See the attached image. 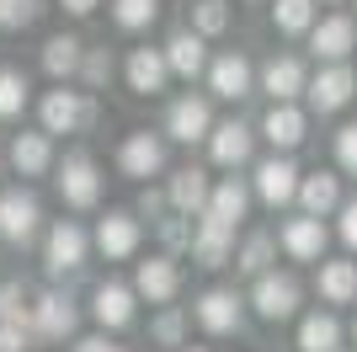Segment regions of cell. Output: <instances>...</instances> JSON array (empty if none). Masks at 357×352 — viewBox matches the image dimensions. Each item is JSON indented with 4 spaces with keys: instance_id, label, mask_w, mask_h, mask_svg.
<instances>
[{
    "instance_id": "1",
    "label": "cell",
    "mask_w": 357,
    "mask_h": 352,
    "mask_svg": "<svg viewBox=\"0 0 357 352\" xmlns=\"http://www.w3.org/2000/svg\"><path fill=\"white\" fill-rule=\"evenodd\" d=\"M38 117H43V133H80L96 123V102H91V91H48L43 107H38Z\"/></svg>"
},
{
    "instance_id": "2",
    "label": "cell",
    "mask_w": 357,
    "mask_h": 352,
    "mask_svg": "<svg viewBox=\"0 0 357 352\" xmlns=\"http://www.w3.org/2000/svg\"><path fill=\"white\" fill-rule=\"evenodd\" d=\"M298 278L294 272H261V278L251 283V305H256V315L261 321H288V315H298Z\"/></svg>"
},
{
    "instance_id": "3",
    "label": "cell",
    "mask_w": 357,
    "mask_h": 352,
    "mask_svg": "<svg viewBox=\"0 0 357 352\" xmlns=\"http://www.w3.org/2000/svg\"><path fill=\"white\" fill-rule=\"evenodd\" d=\"M86 230L75 219H59L54 230H48V246H43V267L54 272V278H64V272H80L86 267Z\"/></svg>"
},
{
    "instance_id": "4",
    "label": "cell",
    "mask_w": 357,
    "mask_h": 352,
    "mask_svg": "<svg viewBox=\"0 0 357 352\" xmlns=\"http://www.w3.org/2000/svg\"><path fill=\"white\" fill-rule=\"evenodd\" d=\"M59 198L70 208H91L102 198V176H96V161L91 155H64L59 166Z\"/></svg>"
},
{
    "instance_id": "5",
    "label": "cell",
    "mask_w": 357,
    "mask_h": 352,
    "mask_svg": "<svg viewBox=\"0 0 357 352\" xmlns=\"http://www.w3.org/2000/svg\"><path fill=\"white\" fill-rule=\"evenodd\" d=\"M304 91H310L314 112H342V107L352 102V91H357V75L347 70V64H326L314 80H304Z\"/></svg>"
},
{
    "instance_id": "6",
    "label": "cell",
    "mask_w": 357,
    "mask_h": 352,
    "mask_svg": "<svg viewBox=\"0 0 357 352\" xmlns=\"http://www.w3.org/2000/svg\"><path fill=\"white\" fill-rule=\"evenodd\" d=\"M38 219H43V208H38L32 192H0V235L11 246H27L38 235Z\"/></svg>"
},
{
    "instance_id": "7",
    "label": "cell",
    "mask_w": 357,
    "mask_h": 352,
    "mask_svg": "<svg viewBox=\"0 0 357 352\" xmlns=\"http://www.w3.org/2000/svg\"><path fill=\"white\" fill-rule=\"evenodd\" d=\"M27 325L38 331V337H54V342H59V337H70L75 325H80V309H75V299H70V293H59V288H54V293H43V299L32 305Z\"/></svg>"
},
{
    "instance_id": "8",
    "label": "cell",
    "mask_w": 357,
    "mask_h": 352,
    "mask_svg": "<svg viewBox=\"0 0 357 352\" xmlns=\"http://www.w3.org/2000/svg\"><path fill=\"white\" fill-rule=\"evenodd\" d=\"M240 305H245V299H240L235 288H208L197 299V325L213 331V337H229V331H240V321H245Z\"/></svg>"
},
{
    "instance_id": "9",
    "label": "cell",
    "mask_w": 357,
    "mask_h": 352,
    "mask_svg": "<svg viewBox=\"0 0 357 352\" xmlns=\"http://www.w3.org/2000/svg\"><path fill=\"white\" fill-rule=\"evenodd\" d=\"M251 149H256V133L240 123V117H229V123H213L208 129V155H213V166H245L251 161Z\"/></svg>"
},
{
    "instance_id": "10",
    "label": "cell",
    "mask_w": 357,
    "mask_h": 352,
    "mask_svg": "<svg viewBox=\"0 0 357 352\" xmlns=\"http://www.w3.org/2000/svg\"><path fill=\"white\" fill-rule=\"evenodd\" d=\"M118 166H123V176H155L165 166V139L149 129H134L118 149Z\"/></svg>"
},
{
    "instance_id": "11",
    "label": "cell",
    "mask_w": 357,
    "mask_h": 352,
    "mask_svg": "<svg viewBox=\"0 0 357 352\" xmlns=\"http://www.w3.org/2000/svg\"><path fill=\"white\" fill-rule=\"evenodd\" d=\"M213 129V112L203 96H181V102H171V112H165V133L176 139V145H197V139H208Z\"/></svg>"
},
{
    "instance_id": "12",
    "label": "cell",
    "mask_w": 357,
    "mask_h": 352,
    "mask_svg": "<svg viewBox=\"0 0 357 352\" xmlns=\"http://www.w3.org/2000/svg\"><path fill=\"white\" fill-rule=\"evenodd\" d=\"M294 192H298V166L288 155H272V161L256 166V198L261 203L283 208V203H294Z\"/></svg>"
},
{
    "instance_id": "13",
    "label": "cell",
    "mask_w": 357,
    "mask_h": 352,
    "mask_svg": "<svg viewBox=\"0 0 357 352\" xmlns=\"http://www.w3.org/2000/svg\"><path fill=\"white\" fill-rule=\"evenodd\" d=\"M208 91H213V96H224V102L251 96V59H245V54H219V59H208Z\"/></svg>"
},
{
    "instance_id": "14",
    "label": "cell",
    "mask_w": 357,
    "mask_h": 352,
    "mask_svg": "<svg viewBox=\"0 0 357 352\" xmlns=\"http://www.w3.org/2000/svg\"><path fill=\"white\" fill-rule=\"evenodd\" d=\"M176 288H181V272H176V262H171V256H149V262H139L134 293H144L149 305H171V299H176Z\"/></svg>"
},
{
    "instance_id": "15",
    "label": "cell",
    "mask_w": 357,
    "mask_h": 352,
    "mask_svg": "<svg viewBox=\"0 0 357 352\" xmlns=\"http://www.w3.org/2000/svg\"><path fill=\"white\" fill-rule=\"evenodd\" d=\"M304 64H298L294 54H278V59H267V70H261V91L272 96V107H294V96L304 91Z\"/></svg>"
},
{
    "instance_id": "16",
    "label": "cell",
    "mask_w": 357,
    "mask_h": 352,
    "mask_svg": "<svg viewBox=\"0 0 357 352\" xmlns=\"http://www.w3.org/2000/svg\"><path fill=\"white\" fill-rule=\"evenodd\" d=\"M310 48L326 59V64H342V59L357 48L352 16H326V22H314V27H310Z\"/></svg>"
},
{
    "instance_id": "17",
    "label": "cell",
    "mask_w": 357,
    "mask_h": 352,
    "mask_svg": "<svg viewBox=\"0 0 357 352\" xmlns=\"http://www.w3.org/2000/svg\"><path fill=\"white\" fill-rule=\"evenodd\" d=\"M245 203H251L245 182H240V176H224L219 187H208V208H203V219L224 224V230H235V224L245 219Z\"/></svg>"
},
{
    "instance_id": "18",
    "label": "cell",
    "mask_w": 357,
    "mask_h": 352,
    "mask_svg": "<svg viewBox=\"0 0 357 352\" xmlns=\"http://www.w3.org/2000/svg\"><path fill=\"white\" fill-rule=\"evenodd\" d=\"M160 59H165V70H171V75H187V80L208 70V48H203V38L187 32V27L171 32V43L160 48Z\"/></svg>"
},
{
    "instance_id": "19",
    "label": "cell",
    "mask_w": 357,
    "mask_h": 352,
    "mask_svg": "<svg viewBox=\"0 0 357 352\" xmlns=\"http://www.w3.org/2000/svg\"><path fill=\"white\" fill-rule=\"evenodd\" d=\"M283 251L294 262H320L326 256V224L310 219V214H298V219L283 224Z\"/></svg>"
},
{
    "instance_id": "20",
    "label": "cell",
    "mask_w": 357,
    "mask_h": 352,
    "mask_svg": "<svg viewBox=\"0 0 357 352\" xmlns=\"http://www.w3.org/2000/svg\"><path fill=\"white\" fill-rule=\"evenodd\" d=\"M298 203H304V214L310 219H326L331 208H342V176L331 171H314V176H298Z\"/></svg>"
},
{
    "instance_id": "21",
    "label": "cell",
    "mask_w": 357,
    "mask_h": 352,
    "mask_svg": "<svg viewBox=\"0 0 357 352\" xmlns=\"http://www.w3.org/2000/svg\"><path fill=\"white\" fill-rule=\"evenodd\" d=\"M123 75H128V86H134L139 96H160L165 80H171L160 48H134V54H128V64H123Z\"/></svg>"
},
{
    "instance_id": "22",
    "label": "cell",
    "mask_w": 357,
    "mask_h": 352,
    "mask_svg": "<svg viewBox=\"0 0 357 352\" xmlns=\"http://www.w3.org/2000/svg\"><path fill=\"white\" fill-rule=\"evenodd\" d=\"M96 246H102V256H112V262H123V256H134L139 251V219L134 214H107L102 224H96Z\"/></svg>"
},
{
    "instance_id": "23",
    "label": "cell",
    "mask_w": 357,
    "mask_h": 352,
    "mask_svg": "<svg viewBox=\"0 0 357 352\" xmlns=\"http://www.w3.org/2000/svg\"><path fill=\"white\" fill-rule=\"evenodd\" d=\"M165 203L176 208V219H192V214H203L208 208V176L203 171H176L171 176V187H165Z\"/></svg>"
},
{
    "instance_id": "24",
    "label": "cell",
    "mask_w": 357,
    "mask_h": 352,
    "mask_svg": "<svg viewBox=\"0 0 357 352\" xmlns=\"http://www.w3.org/2000/svg\"><path fill=\"white\" fill-rule=\"evenodd\" d=\"M91 315L102 321V331H123V325L134 321V288H123V283H102L96 299H91Z\"/></svg>"
},
{
    "instance_id": "25",
    "label": "cell",
    "mask_w": 357,
    "mask_h": 352,
    "mask_svg": "<svg viewBox=\"0 0 357 352\" xmlns=\"http://www.w3.org/2000/svg\"><path fill=\"white\" fill-rule=\"evenodd\" d=\"M187 246H192V256L203 267H224L229 262V246H235V230H224V224H213V219H203L192 230V240H187Z\"/></svg>"
},
{
    "instance_id": "26",
    "label": "cell",
    "mask_w": 357,
    "mask_h": 352,
    "mask_svg": "<svg viewBox=\"0 0 357 352\" xmlns=\"http://www.w3.org/2000/svg\"><path fill=\"white\" fill-rule=\"evenodd\" d=\"M298 352H342V321L336 315H304L298 321Z\"/></svg>"
},
{
    "instance_id": "27",
    "label": "cell",
    "mask_w": 357,
    "mask_h": 352,
    "mask_svg": "<svg viewBox=\"0 0 357 352\" xmlns=\"http://www.w3.org/2000/svg\"><path fill=\"white\" fill-rule=\"evenodd\" d=\"M304 112L298 107H272L267 117H261V133L272 139V149H294V145H304Z\"/></svg>"
},
{
    "instance_id": "28",
    "label": "cell",
    "mask_w": 357,
    "mask_h": 352,
    "mask_svg": "<svg viewBox=\"0 0 357 352\" xmlns=\"http://www.w3.org/2000/svg\"><path fill=\"white\" fill-rule=\"evenodd\" d=\"M11 166H16L22 176H43L48 166H54V145H48V133H16Z\"/></svg>"
},
{
    "instance_id": "29",
    "label": "cell",
    "mask_w": 357,
    "mask_h": 352,
    "mask_svg": "<svg viewBox=\"0 0 357 352\" xmlns=\"http://www.w3.org/2000/svg\"><path fill=\"white\" fill-rule=\"evenodd\" d=\"M320 299L326 305H352L357 299V262H320Z\"/></svg>"
},
{
    "instance_id": "30",
    "label": "cell",
    "mask_w": 357,
    "mask_h": 352,
    "mask_svg": "<svg viewBox=\"0 0 357 352\" xmlns=\"http://www.w3.org/2000/svg\"><path fill=\"white\" fill-rule=\"evenodd\" d=\"M80 54H86V43L70 38V32H59V38H48V43H43V70L54 75V80H70V75L80 70Z\"/></svg>"
},
{
    "instance_id": "31",
    "label": "cell",
    "mask_w": 357,
    "mask_h": 352,
    "mask_svg": "<svg viewBox=\"0 0 357 352\" xmlns=\"http://www.w3.org/2000/svg\"><path fill=\"white\" fill-rule=\"evenodd\" d=\"M272 251H278V240H272L267 230H256L245 246H240V272H251V278H261V272H272Z\"/></svg>"
},
{
    "instance_id": "32",
    "label": "cell",
    "mask_w": 357,
    "mask_h": 352,
    "mask_svg": "<svg viewBox=\"0 0 357 352\" xmlns=\"http://www.w3.org/2000/svg\"><path fill=\"white\" fill-rule=\"evenodd\" d=\"M272 22H278V32H288V38L310 32L314 27V0H278V6H272Z\"/></svg>"
},
{
    "instance_id": "33",
    "label": "cell",
    "mask_w": 357,
    "mask_h": 352,
    "mask_svg": "<svg viewBox=\"0 0 357 352\" xmlns=\"http://www.w3.org/2000/svg\"><path fill=\"white\" fill-rule=\"evenodd\" d=\"M224 27H229V6H224V0H197V6H192V27H187V32H197V38H219Z\"/></svg>"
},
{
    "instance_id": "34",
    "label": "cell",
    "mask_w": 357,
    "mask_h": 352,
    "mask_svg": "<svg viewBox=\"0 0 357 352\" xmlns=\"http://www.w3.org/2000/svg\"><path fill=\"white\" fill-rule=\"evenodd\" d=\"M112 16H118L123 32H139L160 16V0H112Z\"/></svg>"
},
{
    "instance_id": "35",
    "label": "cell",
    "mask_w": 357,
    "mask_h": 352,
    "mask_svg": "<svg viewBox=\"0 0 357 352\" xmlns=\"http://www.w3.org/2000/svg\"><path fill=\"white\" fill-rule=\"evenodd\" d=\"M27 315H32L27 288L22 283H0V325H22L27 331Z\"/></svg>"
},
{
    "instance_id": "36",
    "label": "cell",
    "mask_w": 357,
    "mask_h": 352,
    "mask_svg": "<svg viewBox=\"0 0 357 352\" xmlns=\"http://www.w3.org/2000/svg\"><path fill=\"white\" fill-rule=\"evenodd\" d=\"M22 107H27V75L0 64V117H16Z\"/></svg>"
},
{
    "instance_id": "37",
    "label": "cell",
    "mask_w": 357,
    "mask_h": 352,
    "mask_svg": "<svg viewBox=\"0 0 357 352\" xmlns=\"http://www.w3.org/2000/svg\"><path fill=\"white\" fill-rule=\"evenodd\" d=\"M80 80H86V86H107V80H112V54H107V48H91V54H80Z\"/></svg>"
},
{
    "instance_id": "38",
    "label": "cell",
    "mask_w": 357,
    "mask_h": 352,
    "mask_svg": "<svg viewBox=\"0 0 357 352\" xmlns=\"http://www.w3.org/2000/svg\"><path fill=\"white\" fill-rule=\"evenodd\" d=\"M181 331H187V315H181V309H165V315H155V325H149V337L160 342V347H181Z\"/></svg>"
},
{
    "instance_id": "39",
    "label": "cell",
    "mask_w": 357,
    "mask_h": 352,
    "mask_svg": "<svg viewBox=\"0 0 357 352\" xmlns=\"http://www.w3.org/2000/svg\"><path fill=\"white\" fill-rule=\"evenodd\" d=\"M155 235H160V246H165V251H181L187 240H192V224L171 214V219H160V224H155Z\"/></svg>"
},
{
    "instance_id": "40",
    "label": "cell",
    "mask_w": 357,
    "mask_h": 352,
    "mask_svg": "<svg viewBox=\"0 0 357 352\" xmlns=\"http://www.w3.org/2000/svg\"><path fill=\"white\" fill-rule=\"evenodd\" d=\"M27 22H38L32 0H0V27H27Z\"/></svg>"
},
{
    "instance_id": "41",
    "label": "cell",
    "mask_w": 357,
    "mask_h": 352,
    "mask_svg": "<svg viewBox=\"0 0 357 352\" xmlns=\"http://www.w3.org/2000/svg\"><path fill=\"white\" fill-rule=\"evenodd\" d=\"M336 166L357 176V123H347V129L336 133Z\"/></svg>"
},
{
    "instance_id": "42",
    "label": "cell",
    "mask_w": 357,
    "mask_h": 352,
    "mask_svg": "<svg viewBox=\"0 0 357 352\" xmlns=\"http://www.w3.org/2000/svg\"><path fill=\"white\" fill-rule=\"evenodd\" d=\"M336 230H342L347 251H357V198H347V203H342V224H336Z\"/></svg>"
},
{
    "instance_id": "43",
    "label": "cell",
    "mask_w": 357,
    "mask_h": 352,
    "mask_svg": "<svg viewBox=\"0 0 357 352\" xmlns=\"http://www.w3.org/2000/svg\"><path fill=\"white\" fill-rule=\"evenodd\" d=\"M0 352H27V331L22 325H0Z\"/></svg>"
},
{
    "instance_id": "44",
    "label": "cell",
    "mask_w": 357,
    "mask_h": 352,
    "mask_svg": "<svg viewBox=\"0 0 357 352\" xmlns=\"http://www.w3.org/2000/svg\"><path fill=\"white\" fill-rule=\"evenodd\" d=\"M75 352H128V347H118V342H107V337H80Z\"/></svg>"
},
{
    "instance_id": "45",
    "label": "cell",
    "mask_w": 357,
    "mask_h": 352,
    "mask_svg": "<svg viewBox=\"0 0 357 352\" xmlns=\"http://www.w3.org/2000/svg\"><path fill=\"white\" fill-rule=\"evenodd\" d=\"M59 6H64V11H70V16H91V11H96V6H102V0H59Z\"/></svg>"
},
{
    "instance_id": "46",
    "label": "cell",
    "mask_w": 357,
    "mask_h": 352,
    "mask_svg": "<svg viewBox=\"0 0 357 352\" xmlns=\"http://www.w3.org/2000/svg\"><path fill=\"white\" fill-rule=\"evenodd\" d=\"M181 352H208V347H181Z\"/></svg>"
},
{
    "instance_id": "47",
    "label": "cell",
    "mask_w": 357,
    "mask_h": 352,
    "mask_svg": "<svg viewBox=\"0 0 357 352\" xmlns=\"http://www.w3.org/2000/svg\"><path fill=\"white\" fill-rule=\"evenodd\" d=\"M352 342H357V321H352Z\"/></svg>"
}]
</instances>
